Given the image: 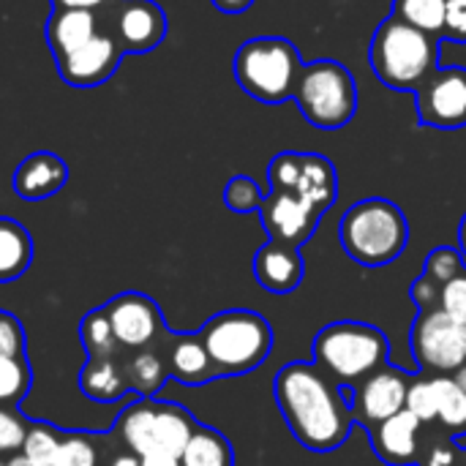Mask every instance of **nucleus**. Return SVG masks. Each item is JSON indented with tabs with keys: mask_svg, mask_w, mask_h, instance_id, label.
<instances>
[{
	"mask_svg": "<svg viewBox=\"0 0 466 466\" xmlns=\"http://www.w3.org/2000/svg\"><path fill=\"white\" fill-rule=\"evenodd\" d=\"M123 377H126V385L131 390H137L139 396H156L161 390V385L167 382L169 369L158 352L145 347L123 366Z\"/></svg>",
	"mask_w": 466,
	"mask_h": 466,
	"instance_id": "obj_26",
	"label": "nucleus"
},
{
	"mask_svg": "<svg viewBox=\"0 0 466 466\" xmlns=\"http://www.w3.org/2000/svg\"><path fill=\"white\" fill-rule=\"evenodd\" d=\"M30 390V366L19 358H0V407L19 404Z\"/></svg>",
	"mask_w": 466,
	"mask_h": 466,
	"instance_id": "obj_29",
	"label": "nucleus"
},
{
	"mask_svg": "<svg viewBox=\"0 0 466 466\" xmlns=\"http://www.w3.org/2000/svg\"><path fill=\"white\" fill-rule=\"evenodd\" d=\"M445 3L448 0H393L390 14L431 35H440L445 22Z\"/></svg>",
	"mask_w": 466,
	"mask_h": 466,
	"instance_id": "obj_28",
	"label": "nucleus"
},
{
	"mask_svg": "<svg viewBox=\"0 0 466 466\" xmlns=\"http://www.w3.org/2000/svg\"><path fill=\"white\" fill-rule=\"evenodd\" d=\"M415 106L420 126L429 128H464L466 126V68L440 66L418 90Z\"/></svg>",
	"mask_w": 466,
	"mask_h": 466,
	"instance_id": "obj_9",
	"label": "nucleus"
},
{
	"mask_svg": "<svg viewBox=\"0 0 466 466\" xmlns=\"http://www.w3.org/2000/svg\"><path fill=\"white\" fill-rule=\"evenodd\" d=\"M339 240L352 262L363 268H385L404 254L410 243V221L396 202L369 197L341 216Z\"/></svg>",
	"mask_w": 466,
	"mask_h": 466,
	"instance_id": "obj_3",
	"label": "nucleus"
},
{
	"mask_svg": "<svg viewBox=\"0 0 466 466\" xmlns=\"http://www.w3.org/2000/svg\"><path fill=\"white\" fill-rule=\"evenodd\" d=\"M434 390H437V423L448 437L466 434V390L456 382L453 374H434Z\"/></svg>",
	"mask_w": 466,
	"mask_h": 466,
	"instance_id": "obj_23",
	"label": "nucleus"
},
{
	"mask_svg": "<svg viewBox=\"0 0 466 466\" xmlns=\"http://www.w3.org/2000/svg\"><path fill=\"white\" fill-rule=\"evenodd\" d=\"M218 11H224V14H243V11H248L257 0H210Z\"/></svg>",
	"mask_w": 466,
	"mask_h": 466,
	"instance_id": "obj_42",
	"label": "nucleus"
},
{
	"mask_svg": "<svg viewBox=\"0 0 466 466\" xmlns=\"http://www.w3.org/2000/svg\"><path fill=\"white\" fill-rule=\"evenodd\" d=\"M440 38L466 44V0H448L445 3V22Z\"/></svg>",
	"mask_w": 466,
	"mask_h": 466,
	"instance_id": "obj_37",
	"label": "nucleus"
},
{
	"mask_svg": "<svg viewBox=\"0 0 466 466\" xmlns=\"http://www.w3.org/2000/svg\"><path fill=\"white\" fill-rule=\"evenodd\" d=\"M52 466H98L96 445L82 434H68L60 440Z\"/></svg>",
	"mask_w": 466,
	"mask_h": 466,
	"instance_id": "obj_33",
	"label": "nucleus"
},
{
	"mask_svg": "<svg viewBox=\"0 0 466 466\" xmlns=\"http://www.w3.org/2000/svg\"><path fill=\"white\" fill-rule=\"evenodd\" d=\"M79 336H82L85 350L90 352V360L112 358L115 350L120 347L117 339H115V330H112V322H109V317H106L104 309H96V311H90V314L82 319Z\"/></svg>",
	"mask_w": 466,
	"mask_h": 466,
	"instance_id": "obj_27",
	"label": "nucleus"
},
{
	"mask_svg": "<svg viewBox=\"0 0 466 466\" xmlns=\"http://www.w3.org/2000/svg\"><path fill=\"white\" fill-rule=\"evenodd\" d=\"M68 183V164L49 153V150H38L30 153L16 169H14V194L27 199V202H41L55 197L63 186Z\"/></svg>",
	"mask_w": 466,
	"mask_h": 466,
	"instance_id": "obj_16",
	"label": "nucleus"
},
{
	"mask_svg": "<svg viewBox=\"0 0 466 466\" xmlns=\"http://www.w3.org/2000/svg\"><path fill=\"white\" fill-rule=\"evenodd\" d=\"M453 377H456V382H459V385L466 390V363L459 369V371H456V374H453Z\"/></svg>",
	"mask_w": 466,
	"mask_h": 466,
	"instance_id": "obj_47",
	"label": "nucleus"
},
{
	"mask_svg": "<svg viewBox=\"0 0 466 466\" xmlns=\"http://www.w3.org/2000/svg\"><path fill=\"white\" fill-rule=\"evenodd\" d=\"M366 431L371 434L374 453L388 466L418 464L423 423L410 410H401L399 415H393Z\"/></svg>",
	"mask_w": 466,
	"mask_h": 466,
	"instance_id": "obj_15",
	"label": "nucleus"
},
{
	"mask_svg": "<svg viewBox=\"0 0 466 466\" xmlns=\"http://www.w3.org/2000/svg\"><path fill=\"white\" fill-rule=\"evenodd\" d=\"M262 202H265V191L246 175H235L224 186V205L232 213H259Z\"/></svg>",
	"mask_w": 466,
	"mask_h": 466,
	"instance_id": "obj_32",
	"label": "nucleus"
},
{
	"mask_svg": "<svg viewBox=\"0 0 466 466\" xmlns=\"http://www.w3.org/2000/svg\"><path fill=\"white\" fill-rule=\"evenodd\" d=\"M115 339L126 350H145L164 333V319L158 306L142 292H123L104 306Z\"/></svg>",
	"mask_w": 466,
	"mask_h": 466,
	"instance_id": "obj_12",
	"label": "nucleus"
},
{
	"mask_svg": "<svg viewBox=\"0 0 466 466\" xmlns=\"http://www.w3.org/2000/svg\"><path fill=\"white\" fill-rule=\"evenodd\" d=\"M123 55L126 52L115 33H98L87 44H82L79 49H74L71 55L55 63H57V74L63 76V82L85 90V87H98L101 82H106L117 71Z\"/></svg>",
	"mask_w": 466,
	"mask_h": 466,
	"instance_id": "obj_13",
	"label": "nucleus"
},
{
	"mask_svg": "<svg viewBox=\"0 0 466 466\" xmlns=\"http://www.w3.org/2000/svg\"><path fill=\"white\" fill-rule=\"evenodd\" d=\"M79 388L93 401H117L128 390L123 369L112 358L90 360L79 374Z\"/></svg>",
	"mask_w": 466,
	"mask_h": 466,
	"instance_id": "obj_24",
	"label": "nucleus"
},
{
	"mask_svg": "<svg viewBox=\"0 0 466 466\" xmlns=\"http://www.w3.org/2000/svg\"><path fill=\"white\" fill-rule=\"evenodd\" d=\"M407 410L423 423L434 426L437 423V390H434V374H418L410 382L407 390Z\"/></svg>",
	"mask_w": 466,
	"mask_h": 466,
	"instance_id": "obj_30",
	"label": "nucleus"
},
{
	"mask_svg": "<svg viewBox=\"0 0 466 466\" xmlns=\"http://www.w3.org/2000/svg\"><path fill=\"white\" fill-rule=\"evenodd\" d=\"M276 404L292 437L311 453L339 451L355 426L352 388L336 385L314 363H289L273 382Z\"/></svg>",
	"mask_w": 466,
	"mask_h": 466,
	"instance_id": "obj_1",
	"label": "nucleus"
},
{
	"mask_svg": "<svg viewBox=\"0 0 466 466\" xmlns=\"http://www.w3.org/2000/svg\"><path fill=\"white\" fill-rule=\"evenodd\" d=\"M410 347L426 374H456L466 363V325L442 309H423L412 322Z\"/></svg>",
	"mask_w": 466,
	"mask_h": 466,
	"instance_id": "obj_8",
	"label": "nucleus"
},
{
	"mask_svg": "<svg viewBox=\"0 0 466 466\" xmlns=\"http://www.w3.org/2000/svg\"><path fill=\"white\" fill-rule=\"evenodd\" d=\"M410 382H412V374H407L401 369H393L390 363L377 369L374 374H369L350 393L355 420L363 429H371V426L399 415L401 410H407Z\"/></svg>",
	"mask_w": 466,
	"mask_h": 466,
	"instance_id": "obj_10",
	"label": "nucleus"
},
{
	"mask_svg": "<svg viewBox=\"0 0 466 466\" xmlns=\"http://www.w3.org/2000/svg\"><path fill=\"white\" fill-rule=\"evenodd\" d=\"M112 466H139V456L131 453V451H126V453H120V456L112 459Z\"/></svg>",
	"mask_w": 466,
	"mask_h": 466,
	"instance_id": "obj_43",
	"label": "nucleus"
},
{
	"mask_svg": "<svg viewBox=\"0 0 466 466\" xmlns=\"http://www.w3.org/2000/svg\"><path fill=\"white\" fill-rule=\"evenodd\" d=\"M303 57L289 38L257 35L240 44L235 55V79L240 90L262 104H284L295 98Z\"/></svg>",
	"mask_w": 466,
	"mask_h": 466,
	"instance_id": "obj_5",
	"label": "nucleus"
},
{
	"mask_svg": "<svg viewBox=\"0 0 466 466\" xmlns=\"http://www.w3.org/2000/svg\"><path fill=\"white\" fill-rule=\"evenodd\" d=\"M448 466H466V448H459L456 459H453V461H451Z\"/></svg>",
	"mask_w": 466,
	"mask_h": 466,
	"instance_id": "obj_45",
	"label": "nucleus"
},
{
	"mask_svg": "<svg viewBox=\"0 0 466 466\" xmlns=\"http://www.w3.org/2000/svg\"><path fill=\"white\" fill-rule=\"evenodd\" d=\"M314 366L322 369L336 385L355 388L377 369L390 360L388 336L366 322H330L325 325L311 344Z\"/></svg>",
	"mask_w": 466,
	"mask_h": 466,
	"instance_id": "obj_4",
	"label": "nucleus"
},
{
	"mask_svg": "<svg viewBox=\"0 0 466 466\" xmlns=\"http://www.w3.org/2000/svg\"><path fill=\"white\" fill-rule=\"evenodd\" d=\"M8 466H38V464H33V461H27L25 456H14V459L8 461Z\"/></svg>",
	"mask_w": 466,
	"mask_h": 466,
	"instance_id": "obj_46",
	"label": "nucleus"
},
{
	"mask_svg": "<svg viewBox=\"0 0 466 466\" xmlns=\"http://www.w3.org/2000/svg\"><path fill=\"white\" fill-rule=\"evenodd\" d=\"M199 339L216 366L218 377H238L259 369L273 350L270 322L248 309H232L216 314Z\"/></svg>",
	"mask_w": 466,
	"mask_h": 466,
	"instance_id": "obj_6",
	"label": "nucleus"
},
{
	"mask_svg": "<svg viewBox=\"0 0 466 466\" xmlns=\"http://www.w3.org/2000/svg\"><path fill=\"white\" fill-rule=\"evenodd\" d=\"M57 448H60V434L52 426H46V423H30L27 437H25V445H22V456L27 461H33V464L38 466H52Z\"/></svg>",
	"mask_w": 466,
	"mask_h": 466,
	"instance_id": "obj_31",
	"label": "nucleus"
},
{
	"mask_svg": "<svg viewBox=\"0 0 466 466\" xmlns=\"http://www.w3.org/2000/svg\"><path fill=\"white\" fill-rule=\"evenodd\" d=\"M440 309L445 314H451L453 319H459L466 325V268L461 273H456L451 281L442 284L440 289Z\"/></svg>",
	"mask_w": 466,
	"mask_h": 466,
	"instance_id": "obj_36",
	"label": "nucleus"
},
{
	"mask_svg": "<svg viewBox=\"0 0 466 466\" xmlns=\"http://www.w3.org/2000/svg\"><path fill=\"white\" fill-rule=\"evenodd\" d=\"M30 262H33L30 232L14 218H0V284L25 276Z\"/></svg>",
	"mask_w": 466,
	"mask_h": 466,
	"instance_id": "obj_22",
	"label": "nucleus"
},
{
	"mask_svg": "<svg viewBox=\"0 0 466 466\" xmlns=\"http://www.w3.org/2000/svg\"><path fill=\"white\" fill-rule=\"evenodd\" d=\"M167 369L169 374L180 382V385H205L210 380H216V366L199 339L191 333L183 336H172L167 344Z\"/></svg>",
	"mask_w": 466,
	"mask_h": 466,
	"instance_id": "obj_19",
	"label": "nucleus"
},
{
	"mask_svg": "<svg viewBox=\"0 0 466 466\" xmlns=\"http://www.w3.org/2000/svg\"><path fill=\"white\" fill-rule=\"evenodd\" d=\"M459 251H461V257L466 259V213L464 218H461V224H459Z\"/></svg>",
	"mask_w": 466,
	"mask_h": 466,
	"instance_id": "obj_44",
	"label": "nucleus"
},
{
	"mask_svg": "<svg viewBox=\"0 0 466 466\" xmlns=\"http://www.w3.org/2000/svg\"><path fill=\"white\" fill-rule=\"evenodd\" d=\"M197 420L172 401H158L156 429H153V451H164L172 456H183L188 440L197 431Z\"/></svg>",
	"mask_w": 466,
	"mask_h": 466,
	"instance_id": "obj_20",
	"label": "nucleus"
},
{
	"mask_svg": "<svg viewBox=\"0 0 466 466\" xmlns=\"http://www.w3.org/2000/svg\"><path fill=\"white\" fill-rule=\"evenodd\" d=\"M461 270H464V257H461V251H459V248H451V246H440V248H434V251L429 254L423 276H429L431 281H437V284L442 287L445 281H451V279H453L456 273H461Z\"/></svg>",
	"mask_w": 466,
	"mask_h": 466,
	"instance_id": "obj_34",
	"label": "nucleus"
},
{
	"mask_svg": "<svg viewBox=\"0 0 466 466\" xmlns=\"http://www.w3.org/2000/svg\"><path fill=\"white\" fill-rule=\"evenodd\" d=\"M0 466H8V461H0Z\"/></svg>",
	"mask_w": 466,
	"mask_h": 466,
	"instance_id": "obj_48",
	"label": "nucleus"
},
{
	"mask_svg": "<svg viewBox=\"0 0 466 466\" xmlns=\"http://www.w3.org/2000/svg\"><path fill=\"white\" fill-rule=\"evenodd\" d=\"M303 273H306V265H303L300 248L295 246L268 240L254 257V276L259 287L273 295L295 292L303 281Z\"/></svg>",
	"mask_w": 466,
	"mask_h": 466,
	"instance_id": "obj_17",
	"label": "nucleus"
},
{
	"mask_svg": "<svg viewBox=\"0 0 466 466\" xmlns=\"http://www.w3.org/2000/svg\"><path fill=\"white\" fill-rule=\"evenodd\" d=\"M156 412H158V401H153V396H145L142 401L123 410V415L117 418V434L131 453L137 456L153 453Z\"/></svg>",
	"mask_w": 466,
	"mask_h": 466,
	"instance_id": "obj_21",
	"label": "nucleus"
},
{
	"mask_svg": "<svg viewBox=\"0 0 466 466\" xmlns=\"http://www.w3.org/2000/svg\"><path fill=\"white\" fill-rule=\"evenodd\" d=\"M183 466H235V453L232 445L224 434L208 426H197L194 437L188 440L183 456Z\"/></svg>",
	"mask_w": 466,
	"mask_h": 466,
	"instance_id": "obj_25",
	"label": "nucleus"
},
{
	"mask_svg": "<svg viewBox=\"0 0 466 466\" xmlns=\"http://www.w3.org/2000/svg\"><path fill=\"white\" fill-rule=\"evenodd\" d=\"M115 35L128 55L153 52L167 35V14L156 0H117Z\"/></svg>",
	"mask_w": 466,
	"mask_h": 466,
	"instance_id": "obj_14",
	"label": "nucleus"
},
{
	"mask_svg": "<svg viewBox=\"0 0 466 466\" xmlns=\"http://www.w3.org/2000/svg\"><path fill=\"white\" fill-rule=\"evenodd\" d=\"M30 423L11 407H0V456H14L22 451Z\"/></svg>",
	"mask_w": 466,
	"mask_h": 466,
	"instance_id": "obj_35",
	"label": "nucleus"
},
{
	"mask_svg": "<svg viewBox=\"0 0 466 466\" xmlns=\"http://www.w3.org/2000/svg\"><path fill=\"white\" fill-rule=\"evenodd\" d=\"M440 289L442 287L437 281H431L429 276H418L415 284H412V289H410L418 311H423V309H440Z\"/></svg>",
	"mask_w": 466,
	"mask_h": 466,
	"instance_id": "obj_39",
	"label": "nucleus"
},
{
	"mask_svg": "<svg viewBox=\"0 0 466 466\" xmlns=\"http://www.w3.org/2000/svg\"><path fill=\"white\" fill-rule=\"evenodd\" d=\"M369 63L385 87L415 93L440 68V35L390 14L371 35Z\"/></svg>",
	"mask_w": 466,
	"mask_h": 466,
	"instance_id": "obj_2",
	"label": "nucleus"
},
{
	"mask_svg": "<svg viewBox=\"0 0 466 466\" xmlns=\"http://www.w3.org/2000/svg\"><path fill=\"white\" fill-rule=\"evenodd\" d=\"M139 466H183V464H180V456H172V453H164V451H153V453L139 456Z\"/></svg>",
	"mask_w": 466,
	"mask_h": 466,
	"instance_id": "obj_41",
	"label": "nucleus"
},
{
	"mask_svg": "<svg viewBox=\"0 0 466 466\" xmlns=\"http://www.w3.org/2000/svg\"><path fill=\"white\" fill-rule=\"evenodd\" d=\"M25 350V333H22V325L0 311V358H19Z\"/></svg>",
	"mask_w": 466,
	"mask_h": 466,
	"instance_id": "obj_38",
	"label": "nucleus"
},
{
	"mask_svg": "<svg viewBox=\"0 0 466 466\" xmlns=\"http://www.w3.org/2000/svg\"><path fill=\"white\" fill-rule=\"evenodd\" d=\"M259 218L270 240L300 248L317 232L322 213L292 191H268Z\"/></svg>",
	"mask_w": 466,
	"mask_h": 466,
	"instance_id": "obj_11",
	"label": "nucleus"
},
{
	"mask_svg": "<svg viewBox=\"0 0 466 466\" xmlns=\"http://www.w3.org/2000/svg\"><path fill=\"white\" fill-rule=\"evenodd\" d=\"M358 85L350 68L339 60H314L303 66L295 104L303 117L325 131L344 128L358 112Z\"/></svg>",
	"mask_w": 466,
	"mask_h": 466,
	"instance_id": "obj_7",
	"label": "nucleus"
},
{
	"mask_svg": "<svg viewBox=\"0 0 466 466\" xmlns=\"http://www.w3.org/2000/svg\"><path fill=\"white\" fill-rule=\"evenodd\" d=\"M98 14L96 11H79V8H52V16L44 27L46 44L55 55V60L71 55L82 44H87L93 35H98Z\"/></svg>",
	"mask_w": 466,
	"mask_h": 466,
	"instance_id": "obj_18",
	"label": "nucleus"
},
{
	"mask_svg": "<svg viewBox=\"0 0 466 466\" xmlns=\"http://www.w3.org/2000/svg\"><path fill=\"white\" fill-rule=\"evenodd\" d=\"M55 8H79V11H109L117 5V0H52Z\"/></svg>",
	"mask_w": 466,
	"mask_h": 466,
	"instance_id": "obj_40",
	"label": "nucleus"
}]
</instances>
